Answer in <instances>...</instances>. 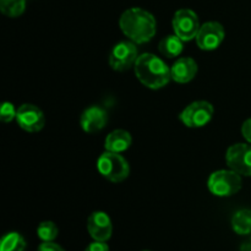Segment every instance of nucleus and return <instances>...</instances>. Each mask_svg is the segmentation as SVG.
Segmentation results:
<instances>
[{
	"label": "nucleus",
	"mask_w": 251,
	"mask_h": 251,
	"mask_svg": "<svg viewBox=\"0 0 251 251\" xmlns=\"http://www.w3.org/2000/svg\"><path fill=\"white\" fill-rule=\"evenodd\" d=\"M131 144L132 139L130 132H127L126 130L118 129L112 131L110 134H108V136L105 137L104 147L105 151L122 153V152L126 151L131 146Z\"/></svg>",
	"instance_id": "4468645a"
},
{
	"label": "nucleus",
	"mask_w": 251,
	"mask_h": 251,
	"mask_svg": "<svg viewBox=\"0 0 251 251\" xmlns=\"http://www.w3.org/2000/svg\"><path fill=\"white\" fill-rule=\"evenodd\" d=\"M239 251H251V238L245 240V242L240 245Z\"/></svg>",
	"instance_id": "b1692460"
},
{
	"label": "nucleus",
	"mask_w": 251,
	"mask_h": 251,
	"mask_svg": "<svg viewBox=\"0 0 251 251\" xmlns=\"http://www.w3.org/2000/svg\"><path fill=\"white\" fill-rule=\"evenodd\" d=\"M136 43L123 41L115 44L109 54V65L115 71H125L135 65L137 60Z\"/></svg>",
	"instance_id": "0eeeda50"
},
{
	"label": "nucleus",
	"mask_w": 251,
	"mask_h": 251,
	"mask_svg": "<svg viewBox=\"0 0 251 251\" xmlns=\"http://www.w3.org/2000/svg\"><path fill=\"white\" fill-rule=\"evenodd\" d=\"M38 251H65L59 244L54 242H43L38 247Z\"/></svg>",
	"instance_id": "4be33fe9"
},
{
	"label": "nucleus",
	"mask_w": 251,
	"mask_h": 251,
	"mask_svg": "<svg viewBox=\"0 0 251 251\" xmlns=\"http://www.w3.org/2000/svg\"><path fill=\"white\" fill-rule=\"evenodd\" d=\"M232 228L237 234L248 235L251 233V210L242 208L232 217Z\"/></svg>",
	"instance_id": "dca6fc26"
},
{
	"label": "nucleus",
	"mask_w": 251,
	"mask_h": 251,
	"mask_svg": "<svg viewBox=\"0 0 251 251\" xmlns=\"http://www.w3.org/2000/svg\"><path fill=\"white\" fill-rule=\"evenodd\" d=\"M137 80L151 90H159L172 80L171 69L157 55L145 53L137 58L134 65Z\"/></svg>",
	"instance_id": "f03ea898"
},
{
	"label": "nucleus",
	"mask_w": 251,
	"mask_h": 251,
	"mask_svg": "<svg viewBox=\"0 0 251 251\" xmlns=\"http://www.w3.org/2000/svg\"><path fill=\"white\" fill-rule=\"evenodd\" d=\"M87 230L93 240L107 242L113 233V226L110 217L103 211H96L91 213L87 220Z\"/></svg>",
	"instance_id": "9b49d317"
},
{
	"label": "nucleus",
	"mask_w": 251,
	"mask_h": 251,
	"mask_svg": "<svg viewBox=\"0 0 251 251\" xmlns=\"http://www.w3.org/2000/svg\"><path fill=\"white\" fill-rule=\"evenodd\" d=\"M59 234V229L56 225L50 221H44V222L39 223L38 228H37V235L43 242H54Z\"/></svg>",
	"instance_id": "6ab92c4d"
},
{
	"label": "nucleus",
	"mask_w": 251,
	"mask_h": 251,
	"mask_svg": "<svg viewBox=\"0 0 251 251\" xmlns=\"http://www.w3.org/2000/svg\"><path fill=\"white\" fill-rule=\"evenodd\" d=\"M108 122V113L100 105H92L83 110L80 118V125L87 134H95L104 129Z\"/></svg>",
	"instance_id": "f8f14e48"
},
{
	"label": "nucleus",
	"mask_w": 251,
	"mask_h": 251,
	"mask_svg": "<svg viewBox=\"0 0 251 251\" xmlns=\"http://www.w3.org/2000/svg\"><path fill=\"white\" fill-rule=\"evenodd\" d=\"M26 9V0H0V10L7 17H19Z\"/></svg>",
	"instance_id": "a211bd4d"
},
{
	"label": "nucleus",
	"mask_w": 251,
	"mask_h": 251,
	"mask_svg": "<svg viewBox=\"0 0 251 251\" xmlns=\"http://www.w3.org/2000/svg\"><path fill=\"white\" fill-rule=\"evenodd\" d=\"M174 34L179 37L181 41L189 42L196 38L200 31V21L195 11L190 9H180L174 14L173 21Z\"/></svg>",
	"instance_id": "423d86ee"
},
{
	"label": "nucleus",
	"mask_w": 251,
	"mask_h": 251,
	"mask_svg": "<svg viewBox=\"0 0 251 251\" xmlns=\"http://www.w3.org/2000/svg\"><path fill=\"white\" fill-rule=\"evenodd\" d=\"M207 186L212 195L218 198H228L237 194L242 189V176L232 169H221L211 174Z\"/></svg>",
	"instance_id": "20e7f679"
},
{
	"label": "nucleus",
	"mask_w": 251,
	"mask_h": 251,
	"mask_svg": "<svg viewBox=\"0 0 251 251\" xmlns=\"http://www.w3.org/2000/svg\"><path fill=\"white\" fill-rule=\"evenodd\" d=\"M183 42L176 34H171L167 36L159 42L158 49L162 55L167 58H176L183 51Z\"/></svg>",
	"instance_id": "2eb2a0df"
},
{
	"label": "nucleus",
	"mask_w": 251,
	"mask_h": 251,
	"mask_svg": "<svg viewBox=\"0 0 251 251\" xmlns=\"http://www.w3.org/2000/svg\"><path fill=\"white\" fill-rule=\"evenodd\" d=\"M213 105L207 100H196L190 103L179 115V119L188 127H202L211 122L213 117Z\"/></svg>",
	"instance_id": "39448f33"
},
{
	"label": "nucleus",
	"mask_w": 251,
	"mask_h": 251,
	"mask_svg": "<svg viewBox=\"0 0 251 251\" xmlns=\"http://www.w3.org/2000/svg\"><path fill=\"white\" fill-rule=\"evenodd\" d=\"M225 28L220 22L210 21L203 24L200 27L198 36H196V43L202 50H215L225 41Z\"/></svg>",
	"instance_id": "9d476101"
},
{
	"label": "nucleus",
	"mask_w": 251,
	"mask_h": 251,
	"mask_svg": "<svg viewBox=\"0 0 251 251\" xmlns=\"http://www.w3.org/2000/svg\"><path fill=\"white\" fill-rule=\"evenodd\" d=\"M17 109L15 105L10 102H4L0 109V120L4 123H10L14 119H16Z\"/></svg>",
	"instance_id": "aec40b11"
},
{
	"label": "nucleus",
	"mask_w": 251,
	"mask_h": 251,
	"mask_svg": "<svg viewBox=\"0 0 251 251\" xmlns=\"http://www.w3.org/2000/svg\"><path fill=\"white\" fill-rule=\"evenodd\" d=\"M172 80L178 83H188L198 74V63L193 58H179L171 68Z\"/></svg>",
	"instance_id": "ddd939ff"
},
{
	"label": "nucleus",
	"mask_w": 251,
	"mask_h": 251,
	"mask_svg": "<svg viewBox=\"0 0 251 251\" xmlns=\"http://www.w3.org/2000/svg\"><path fill=\"white\" fill-rule=\"evenodd\" d=\"M144 251H149V250H144Z\"/></svg>",
	"instance_id": "393cba45"
},
{
	"label": "nucleus",
	"mask_w": 251,
	"mask_h": 251,
	"mask_svg": "<svg viewBox=\"0 0 251 251\" xmlns=\"http://www.w3.org/2000/svg\"><path fill=\"white\" fill-rule=\"evenodd\" d=\"M97 169L102 176L112 183H122L129 176L130 166L120 153L105 151L97 161Z\"/></svg>",
	"instance_id": "7ed1b4c3"
},
{
	"label": "nucleus",
	"mask_w": 251,
	"mask_h": 251,
	"mask_svg": "<svg viewBox=\"0 0 251 251\" xmlns=\"http://www.w3.org/2000/svg\"><path fill=\"white\" fill-rule=\"evenodd\" d=\"M16 122L25 131L38 132L44 127L46 118L41 108L31 103H25L20 105V108H17Z\"/></svg>",
	"instance_id": "1a4fd4ad"
},
{
	"label": "nucleus",
	"mask_w": 251,
	"mask_h": 251,
	"mask_svg": "<svg viewBox=\"0 0 251 251\" xmlns=\"http://www.w3.org/2000/svg\"><path fill=\"white\" fill-rule=\"evenodd\" d=\"M226 162L232 171L244 176H251V146L245 144L232 145L226 153Z\"/></svg>",
	"instance_id": "6e6552de"
},
{
	"label": "nucleus",
	"mask_w": 251,
	"mask_h": 251,
	"mask_svg": "<svg viewBox=\"0 0 251 251\" xmlns=\"http://www.w3.org/2000/svg\"><path fill=\"white\" fill-rule=\"evenodd\" d=\"M242 134L243 136H244V139L247 140L249 144H251V118L250 119L245 120L244 124H243Z\"/></svg>",
	"instance_id": "5701e85b"
},
{
	"label": "nucleus",
	"mask_w": 251,
	"mask_h": 251,
	"mask_svg": "<svg viewBox=\"0 0 251 251\" xmlns=\"http://www.w3.org/2000/svg\"><path fill=\"white\" fill-rule=\"evenodd\" d=\"M119 26L123 33L136 44L150 42L157 31L156 19L153 15L141 7L125 10L119 19Z\"/></svg>",
	"instance_id": "f257e3e1"
},
{
	"label": "nucleus",
	"mask_w": 251,
	"mask_h": 251,
	"mask_svg": "<svg viewBox=\"0 0 251 251\" xmlns=\"http://www.w3.org/2000/svg\"><path fill=\"white\" fill-rule=\"evenodd\" d=\"M85 251H109V247L105 242H98V240H95L93 243H91L87 248H86Z\"/></svg>",
	"instance_id": "412c9836"
},
{
	"label": "nucleus",
	"mask_w": 251,
	"mask_h": 251,
	"mask_svg": "<svg viewBox=\"0 0 251 251\" xmlns=\"http://www.w3.org/2000/svg\"><path fill=\"white\" fill-rule=\"evenodd\" d=\"M26 240L20 233L11 232L2 237L0 243V251H25Z\"/></svg>",
	"instance_id": "f3484780"
}]
</instances>
